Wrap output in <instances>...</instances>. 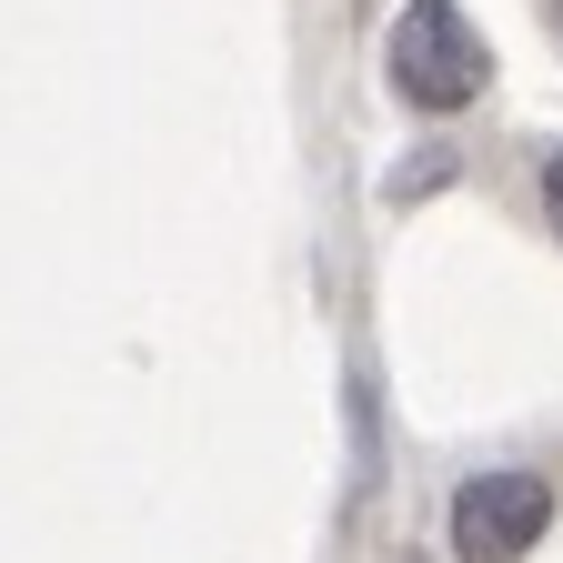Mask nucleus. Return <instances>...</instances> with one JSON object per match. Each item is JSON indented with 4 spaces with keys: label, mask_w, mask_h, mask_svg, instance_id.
Returning <instances> with one entry per match:
<instances>
[{
    "label": "nucleus",
    "mask_w": 563,
    "mask_h": 563,
    "mask_svg": "<svg viewBox=\"0 0 563 563\" xmlns=\"http://www.w3.org/2000/svg\"><path fill=\"white\" fill-rule=\"evenodd\" d=\"M553 523V483L543 473H473L453 493V553L463 563H523Z\"/></svg>",
    "instance_id": "2"
},
{
    "label": "nucleus",
    "mask_w": 563,
    "mask_h": 563,
    "mask_svg": "<svg viewBox=\"0 0 563 563\" xmlns=\"http://www.w3.org/2000/svg\"><path fill=\"white\" fill-rule=\"evenodd\" d=\"M553 31H563V0H553Z\"/></svg>",
    "instance_id": "4"
},
{
    "label": "nucleus",
    "mask_w": 563,
    "mask_h": 563,
    "mask_svg": "<svg viewBox=\"0 0 563 563\" xmlns=\"http://www.w3.org/2000/svg\"><path fill=\"white\" fill-rule=\"evenodd\" d=\"M543 211H553V232H563V152L543 162Z\"/></svg>",
    "instance_id": "3"
},
{
    "label": "nucleus",
    "mask_w": 563,
    "mask_h": 563,
    "mask_svg": "<svg viewBox=\"0 0 563 563\" xmlns=\"http://www.w3.org/2000/svg\"><path fill=\"white\" fill-rule=\"evenodd\" d=\"M483 81H493V51H483V31L453 11V0H412V11L393 21V91L412 111H463Z\"/></svg>",
    "instance_id": "1"
}]
</instances>
